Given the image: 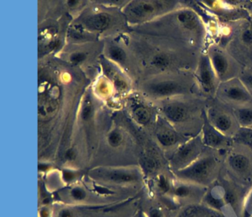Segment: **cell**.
Returning <instances> with one entry per match:
<instances>
[{"mask_svg":"<svg viewBox=\"0 0 252 217\" xmlns=\"http://www.w3.org/2000/svg\"><path fill=\"white\" fill-rule=\"evenodd\" d=\"M249 29H250V31H252V25H251V27H250V28H249Z\"/></svg>","mask_w":252,"mask_h":217,"instance_id":"obj_35","label":"cell"},{"mask_svg":"<svg viewBox=\"0 0 252 217\" xmlns=\"http://www.w3.org/2000/svg\"><path fill=\"white\" fill-rule=\"evenodd\" d=\"M91 113H92V109H91V106H86L83 109L82 111V118L84 120H88L91 117Z\"/></svg>","mask_w":252,"mask_h":217,"instance_id":"obj_26","label":"cell"},{"mask_svg":"<svg viewBox=\"0 0 252 217\" xmlns=\"http://www.w3.org/2000/svg\"><path fill=\"white\" fill-rule=\"evenodd\" d=\"M165 116L174 123L183 122L188 117V106L182 103H171L165 105L163 109Z\"/></svg>","mask_w":252,"mask_h":217,"instance_id":"obj_5","label":"cell"},{"mask_svg":"<svg viewBox=\"0 0 252 217\" xmlns=\"http://www.w3.org/2000/svg\"><path fill=\"white\" fill-rule=\"evenodd\" d=\"M159 186L163 190H168V188H169V184H168L167 181L165 180L164 177H160V181H159Z\"/></svg>","mask_w":252,"mask_h":217,"instance_id":"obj_31","label":"cell"},{"mask_svg":"<svg viewBox=\"0 0 252 217\" xmlns=\"http://www.w3.org/2000/svg\"><path fill=\"white\" fill-rule=\"evenodd\" d=\"M156 1H134L128 6L126 13L134 20H141L153 15L160 4Z\"/></svg>","mask_w":252,"mask_h":217,"instance_id":"obj_3","label":"cell"},{"mask_svg":"<svg viewBox=\"0 0 252 217\" xmlns=\"http://www.w3.org/2000/svg\"><path fill=\"white\" fill-rule=\"evenodd\" d=\"M159 142L164 146H171L178 142V137L173 131L166 130L158 134Z\"/></svg>","mask_w":252,"mask_h":217,"instance_id":"obj_15","label":"cell"},{"mask_svg":"<svg viewBox=\"0 0 252 217\" xmlns=\"http://www.w3.org/2000/svg\"><path fill=\"white\" fill-rule=\"evenodd\" d=\"M189 193V190L188 187H185V186H181V187L176 189V194L179 196H187Z\"/></svg>","mask_w":252,"mask_h":217,"instance_id":"obj_25","label":"cell"},{"mask_svg":"<svg viewBox=\"0 0 252 217\" xmlns=\"http://www.w3.org/2000/svg\"><path fill=\"white\" fill-rule=\"evenodd\" d=\"M204 140L209 146H218L223 141V137L216 128L206 124L204 126Z\"/></svg>","mask_w":252,"mask_h":217,"instance_id":"obj_11","label":"cell"},{"mask_svg":"<svg viewBox=\"0 0 252 217\" xmlns=\"http://www.w3.org/2000/svg\"><path fill=\"white\" fill-rule=\"evenodd\" d=\"M211 63L218 76H222L228 69V61L221 53H213L211 58Z\"/></svg>","mask_w":252,"mask_h":217,"instance_id":"obj_10","label":"cell"},{"mask_svg":"<svg viewBox=\"0 0 252 217\" xmlns=\"http://www.w3.org/2000/svg\"><path fill=\"white\" fill-rule=\"evenodd\" d=\"M150 217H160V213L157 210H153L150 213Z\"/></svg>","mask_w":252,"mask_h":217,"instance_id":"obj_32","label":"cell"},{"mask_svg":"<svg viewBox=\"0 0 252 217\" xmlns=\"http://www.w3.org/2000/svg\"><path fill=\"white\" fill-rule=\"evenodd\" d=\"M229 163L233 169L239 172L246 171L249 165L248 158L242 155H236L230 158Z\"/></svg>","mask_w":252,"mask_h":217,"instance_id":"obj_13","label":"cell"},{"mask_svg":"<svg viewBox=\"0 0 252 217\" xmlns=\"http://www.w3.org/2000/svg\"><path fill=\"white\" fill-rule=\"evenodd\" d=\"M59 217H73V214L70 210L63 209L59 213Z\"/></svg>","mask_w":252,"mask_h":217,"instance_id":"obj_29","label":"cell"},{"mask_svg":"<svg viewBox=\"0 0 252 217\" xmlns=\"http://www.w3.org/2000/svg\"><path fill=\"white\" fill-rule=\"evenodd\" d=\"M75 177H76V175L73 171H64V174H63V177H64V181L66 182L72 181L75 178Z\"/></svg>","mask_w":252,"mask_h":217,"instance_id":"obj_27","label":"cell"},{"mask_svg":"<svg viewBox=\"0 0 252 217\" xmlns=\"http://www.w3.org/2000/svg\"><path fill=\"white\" fill-rule=\"evenodd\" d=\"M153 64L158 68H164L169 65V59L166 55L159 54L155 56L153 60Z\"/></svg>","mask_w":252,"mask_h":217,"instance_id":"obj_20","label":"cell"},{"mask_svg":"<svg viewBox=\"0 0 252 217\" xmlns=\"http://www.w3.org/2000/svg\"><path fill=\"white\" fill-rule=\"evenodd\" d=\"M73 156H74V152L73 151L70 150L67 152V159H72L71 157H73Z\"/></svg>","mask_w":252,"mask_h":217,"instance_id":"obj_34","label":"cell"},{"mask_svg":"<svg viewBox=\"0 0 252 217\" xmlns=\"http://www.w3.org/2000/svg\"><path fill=\"white\" fill-rule=\"evenodd\" d=\"M71 196L75 200L82 201L86 197V192L81 187H73L71 190Z\"/></svg>","mask_w":252,"mask_h":217,"instance_id":"obj_21","label":"cell"},{"mask_svg":"<svg viewBox=\"0 0 252 217\" xmlns=\"http://www.w3.org/2000/svg\"><path fill=\"white\" fill-rule=\"evenodd\" d=\"M178 19L185 28L188 29L196 28L198 24L197 16L191 10H183L180 12L178 15Z\"/></svg>","mask_w":252,"mask_h":217,"instance_id":"obj_12","label":"cell"},{"mask_svg":"<svg viewBox=\"0 0 252 217\" xmlns=\"http://www.w3.org/2000/svg\"><path fill=\"white\" fill-rule=\"evenodd\" d=\"M123 137L120 131L114 130L108 136L109 144L113 147H117L122 143Z\"/></svg>","mask_w":252,"mask_h":217,"instance_id":"obj_19","label":"cell"},{"mask_svg":"<svg viewBox=\"0 0 252 217\" xmlns=\"http://www.w3.org/2000/svg\"><path fill=\"white\" fill-rule=\"evenodd\" d=\"M224 94L230 100L235 101H247L251 100L249 93L243 87L237 85H231L224 90Z\"/></svg>","mask_w":252,"mask_h":217,"instance_id":"obj_9","label":"cell"},{"mask_svg":"<svg viewBox=\"0 0 252 217\" xmlns=\"http://www.w3.org/2000/svg\"><path fill=\"white\" fill-rule=\"evenodd\" d=\"M242 39L246 44H252V32L250 29L246 30L242 34Z\"/></svg>","mask_w":252,"mask_h":217,"instance_id":"obj_23","label":"cell"},{"mask_svg":"<svg viewBox=\"0 0 252 217\" xmlns=\"http://www.w3.org/2000/svg\"><path fill=\"white\" fill-rule=\"evenodd\" d=\"M85 24L88 29L102 31L108 28L110 24V18L106 13H98L88 17L85 20Z\"/></svg>","mask_w":252,"mask_h":217,"instance_id":"obj_7","label":"cell"},{"mask_svg":"<svg viewBox=\"0 0 252 217\" xmlns=\"http://www.w3.org/2000/svg\"><path fill=\"white\" fill-rule=\"evenodd\" d=\"M226 199L227 200L230 202V203H233L234 201V195H233L231 193H227Z\"/></svg>","mask_w":252,"mask_h":217,"instance_id":"obj_33","label":"cell"},{"mask_svg":"<svg viewBox=\"0 0 252 217\" xmlns=\"http://www.w3.org/2000/svg\"><path fill=\"white\" fill-rule=\"evenodd\" d=\"M198 152V146L195 141L189 142L185 146H183L177 153L175 159L178 163L180 162H187L191 160Z\"/></svg>","mask_w":252,"mask_h":217,"instance_id":"obj_8","label":"cell"},{"mask_svg":"<svg viewBox=\"0 0 252 217\" xmlns=\"http://www.w3.org/2000/svg\"></svg>","mask_w":252,"mask_h":217,"instance_id":"obj_36","label":"cell"},{"mask_svg":"<svg viewBox=\"0 0 252 217\" xmlns=\"http://www.w3.org/2000/svg\"><path fill=\"white\" fill-rule=\"evenodd\" d=\"M91 175L98 180L116 183L138 181L140 177L135 170L106 168H95L91 171Z\"/></svg>","mask_w":252,"mask_h":217,"instance_id":"obj_1","label":"cell"},{"mask_svg":"<svg viewBox=\"0 0 252 217\" xmlns=\"http://www.w3.org/2000/svg\"><path fill=\"white\" fill-rule=\"evenodd\" d=\"M243 81L247 85L248 87H250L252 89V75L249 74V75H246L243 77Z\"/></svg>","mask_w":252,"mask_h":217,"instance_id":"obj_30","label":"cell"},{"mask_svg":"<svg viewBox=\"0 0 252 217\" xmlns=\"http://www.w3.org/2000/svg\"><path fill=\"white\" fill-rule=\"evenodd\" d=\"M236 118L239 123L245 126L252 124V109L249 108H241L236 110Z\"/></svg>","mask_w":252,"mask_h":217,"instance_id":"obj_16","label":"cell"},{"mask_svg":"<svg viewBox=\"0 0 252 217\" xmlns=\"http://www.w3.org/2000/svg\"><path fill=\"white\" fill-rule=\"evenodd\" d=\"M144 165L146 169L152 171V170L155 169V168H156V164L153 159H147L144 161Z\"/></svg>","mask_w":252,"mask_h":217,"instance_id":"obj_24","label":"cell"},{"mask_svg":"<svg viewBox=\"0 0 252 217\" xmlns=\"http://www.w3.org/2000/svg\"><path fill=\"white\" fill-rule=\"evenodd\" d=\"M215 165V160L212 158H203L183 171L181 174L184 177L191 180H203L210 174Z\"/></svg>","mask_w":252,"mask_h":217,"instance_id":"obj_2","label":"cell"},{"mask_svg":"<svg viewBox=\"0 0 252 217\" xmlns=\"http://www.w3.org/2000/svg\"><path fill=\"white\" fill-rule=\"evenodd\" d=\"M214 124L215 128L221 132H225L230 129L232 125L231 118L227 116L225 114H220L215 117L214 120Z\"/></svg>","mask_w":252,"mask_h":217,"instance_id":"obj_14","label":"cell"},{"mask_svg":"<svg viewBox=\"0 0 252 217\" xmlns=\"http://www.w3.org/2000/svg\"><path fill=\"white\" fill-rule=\"evenodd\" d=\"M211 64V61L207 57H204L202 59L199 66V80L206 91H210L214 87V74Z\"/></svg>","mask_w":252,"mask_h":217,"instance_id":"obj_6","label":"cell"},{"mask_svg":"<svg viewBox=\"0 0 252 217\" xmlns=\"http://www.w3.org/2000/svg\"><path fill=\"white\" fill-rule=\"evenodd\" d=\"M109 56L113 60L117 62H124L126 59V53L120 47H112L109 50Z\"/></svg>","mask_w":252,"mask_h":217,"instance_id":"obj_18","label":"cell"},{"mask_svg":"<svg viewBox=\"0 0 252 217\" xmlns=\"http://www.w3.org/2000/svg\"><path fill=\"white\" fill-rule=\"evenodd\" d=\"M207 201L210 205H212V206L216 207V208H220L221 205H222L219 199H215V198L212 197V196H209L207 198Z\"/></svg>","mask_w":252,"mask_h":217,"instance_id":"obj_28","label":"cell"},{"mask_svg":"<svg viewBox=\"0 0 252 217\" xmlns=\"http://www.w3.org/2000/svg\"><path fill=\"white\" fill-rule=\"evenodd\" d=\"M134 118L138 124H146L150 121V113L146 108L141 106L135 109Z\"/></svg>","mask_w":252,"mask_h":217,"instance_id":"obj_17","label":"cell"},{"mask_svg":"<svg viewBox=\"0 0 252 217\" xmlns=\"http://www.w3.org/2000/svg\"><path fill=\"white\" fill-rule=\"evenodd\" d=\"M86 59V56L83 53H75L70 56V60L73 63H79Z\"/></svg>","mask_w":252,"mask_h":217,"instance_id":"obj_22","label":"cell"},{"mask_svg":"<svg viewBox=\"0 0 252 217\" xmlns=\"http://www.w3.org/2000/svg\"><path fill=\"white\" fill-rule=\"evenodd\" d=\"M148 90L154 95L164 97L180 94L184 92V87L177 81H164L150 84Z\"/></svg>","mask_w":252,"mask_h":217,"instance_id":"obj_4","label":"cell"}]
</instances>
